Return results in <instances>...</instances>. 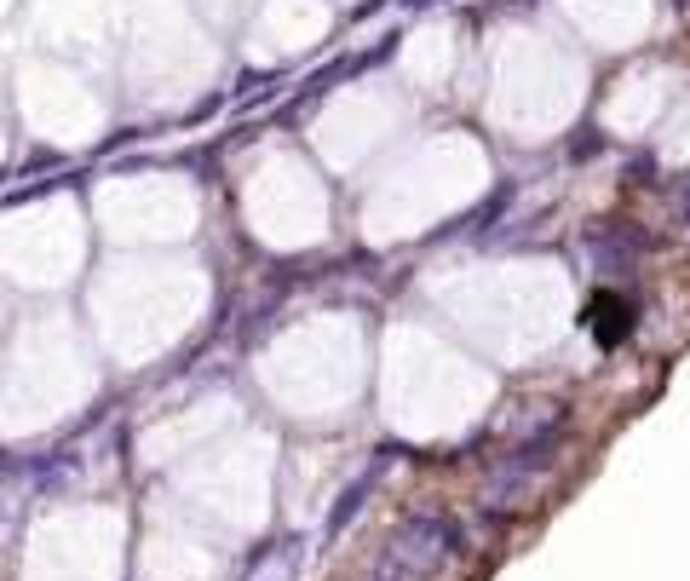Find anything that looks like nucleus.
I'll list each match as a JSON object with an SVG mask.
<instances>
[{"mask_svg":"<svg viewBox=\"0 0 690 581\" xmlns=\"http://www.w3.org/2000/svg\"><path fill=\"white\" fill-rule=\"evenodd\" d=\"M644 248V236L639 231H593V254L604 259V271H627V265H633V254Z\"/></svg>","mask_w":690,"mask_h":581,"instance_id":"7ed1b4c3","label":"nucleus"},{"mask_svg":"<svg viewBox=\"0 0 690 581\" xmlns=\"http://www.w3.org/2000/svg\"><path fill=\"white\" fill-rule=\"evenodd\" d=\"M564 432H570V427H564V420H553V427H541V432L530 437V444H518V449H513V455H506L501 467H495V478H490V495H495V500H513V495H523V490H530V478H541V472L558 460V449H564Z\"/></svg>","mask_w":690,"mask_h":581,"instance_id":"f03ea898","label":"nucleus"},{"mask_svg":"<svg viewBox=\"0 0 690 581\" xmlns=\"http://www.w3.org/2000/svg\"><path fill=\"white\" fill-rule=\"evenodd\" d=\"M385 455H392V449H385ZM385 455H380V460H374V467H369V472H362V478H357V484H352V490H345V495H340V507L329 512V530H340V524H352V518H357V507H362V495H369V490H374V478H380V467H385Z\"/></svg>","mask_w":690,"mask_h":581,"instance_id":"20e7f679","label":"nucleus"},{"mask_svg":"<svg viewBox=\"0 0 690 581\" xmlns=\"http://www.w3.org/2000/svg\"><path fill=\"white\" fill-rule=\"evenodd\" d=\"M685 219H690V190H685Z\"/></svg>","mask_w":690,"mask_h":581,"instance_id":"423d86ee","label":"nucleus"},{"mask_svg":"<svg viewBox=\"0 0 690 581\" xmlns=\"http://www.w3.org/2000/svg\"><path fill=\"white\" fill-rule=\"evenodd\" d=\"M593 311L604 317V323H593V329H599V339H604V346H616V339H621L627 329H633V323H616V311H627V306H621V299H599V306H593Z\"/></svg>","mask_w":690,"mask_h":581,"instance_id":"39448f33","label":"nucleus"},{"mask_svg":"<svg viewBox=\"0 0 690 581\" xmlns=\"http://www.w3.org/2000/svg\"><path fill=\"white\" fill-rule=\"evenodd\" d=\"M455 553V524L438 512H415L392 530L374 558V581H432Z\"/></svg>","mask_w":690,"mask_h":581,"instance_id":"f257e3e1","label":"nucleus"}]
</instances>
